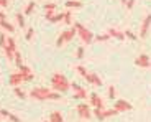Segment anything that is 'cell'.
<instances>
[{
    "label": "cell",
    "mask_w": 151,
    "mask_h": 122,
    "mask_svg": "<svg viewBox=\"0 0 151 122\" xmlns=\"http://www.w3.org/2000/svg\"><path fill=\"white\" fill-rule=\"evenodd\" d=\"M30 96L36 101H56V99H61V92L58 91H51L48 88H35L33 91L30 92Z\"/></svg>",
    "instance_id": "cell-1"
},
{
    "label": "cell",
    "mask_w": 151,
    "mask_h": 122,
    "mask_svg": "<svg viewBox=\"0 0 151 122\" xmlns=\"http://www.w3.org/2000/svg\"><path fill=\"white\" fill-rule=\"evenodd\" d=\"M51 86H53L54 91L58 92H66L71 89V83L68 81V78L61 73H54L53 78H51Z\"/></svg>",
    "instance_id": "cell-2"
},
{
    "label": "cell",
    "mask_w": 151,
    "mask_h": 122,
    "mask_svg": "<svg viewBox=\"0 0 151 122\" xmlns=\"http://www.w3.org/2000/svg\"><path fill=\"white\" fill-rule=\"evenodd\" d=\"M76 35H77V30H76L74 25H71V28L64 30L63 33L59 35V38L56 40V46H58V48H61V46L64 45V43H71L72 38H74Z\"/></svg>",
    "instance_id": "cell-3"
},
{
    "label": "cell",
    "mask_w": 151,
    "mask_h": 122,
    "mask_svg": "<svg viewBox=\"0 0 151 122\" xmlns=\"http://www.w3.org/2000/svg\"><path fill=\"white\" fill-rule=\"evenodd\" d=\"M76 30H77V35L81 36V40H82V43H86V45H91L92 41H94V33H92L89 28H86L82 25V23H74Z\"/></svg>",
    "instance_id": "cell-4"
},
{
    "label": "cell",
    "mask_w": 151,
    "mask_h": 122,
    "mask_svg": "<svg viewBox=\"0 0 151 122\" xmlns=\"http://www.w3.org/2000/svg\"><path fill=\"white\" fill-rule=\"evenodd\" d=\"M77 114H79V117H81V119H91V117H92V111H91V107L87 106L86 102L77 104Z\"/></svg>",
    "instance_id": "cell-5"
},
{
    "label": "cell",
    "mask_w": 151,
    "mask_h": 122,
    "mask_svg": "<svg viewBox=\"0 0 151 122\" xmlns=\"http://www.w3.org/2000/svg\"><path fill=\"white\" fill-rule=\"evenodd\" d=\"M71 88H72V91H74V99H87V91H86V88L79 86L77 83H72Z\"/></svg>",
    "instance_id": "cell-6"
},
{
    "label": "cell",
    "mask_w": 151,
    "mask_h": 122,
    "mask_svg": "<svg viewBox=\"0 0 151 122\" xmlns=\"http://www.w3.org/2000/svg\"><path fill=\"white\" fill-rule=\"evenodd\" d=\"M150 27H151V15H146L140 28V38H146L148 33H150Z\"/></svg>",
    "instance_id": "cell-7"
},
{
    "label": "cell",
    "mask_w": 151,
    "mask_h": 122,
    "mask_svg": "<svg viewBox=\"0 0 151 122\" xmlns=\"http://www.w3.org/2000/svg\"><path fill=\"white\" fill-rule=\"evenodd\" d=\"M113 107H115L118 112H128V111H132V104H130L128 101H125V99H117V101H115V104H113Z\"/></svg>",
    "instance_id": "cell-8"
},
{
    "label": "cell",
    "mask_w": 151,
    "mask_h": 122,
    "mask_svg": "<svg viewBox=\"0 0 151 122\" xmlns=\"http://www.w3.org/2000/svg\"><path fill=\"white\" fill-rule=\"evenodd\" d=\"M23 74L22 73H12L10 74V78H8V83H10V86H13V88H17V86H20V84L23 83Z\"/></svg>",
    "instance_id": "cell-9"
},
{
    "label": "cell",
    "mask_w": 151,
    "mask_h": 122,
    "mask_svg": "<svg viewBox=\"0 0 151 122\" xmlns=\"http://www.w3.org/2000/svg\"><path fill=\"white\" fill-rule=\"evenodd\" d=\"M135 65L140 66V68H150V66H151V60H150L148 54H140V56H136Z\"/></svg>",
    "instance_id": "cell-10"
},
{
    "label": "cell",
    "mask_w": 151,
    "mask_h": 122,
    "mask_svg": "<svg viewBox=\"0 0 151 122\" xmlns=\"http://www.w3.org/2000/svg\"><path fill=\"white\" fill-rule=\"evenodd\" d=\"M18 71L23 74V79H25V81H31V79L35 78L33 71H31L28 66H25V65H20V66H18Z\"/></svg>",
    "instance_id": "cell-11"
},
{
    "label": "cell",
    "mask_w": 151,
    "mask_h": 122,
    "mask_svg": "<svg viewBox=\"0 0 151 122\" xmlns=\"http://www.w3.org/2000/svg\"><path fill=\"white\" fill-rule=\"evenodd\" d=\"M86 81H87L89 84H94V86H99V88L102 86V79L99 78V74H97V73H89V74L86 76Z\"/></svg>",
    "instance_id": "cell-12"
},
{
    "label": "cell",
    "mask_w": 151,
    "mask_h": 122,
    "mask_svg": "<svg viewBox=\"0 0 151 122\" xmlns=\"http://www.w3.org/2000/svg\"><path fill=\"white\" fill-rule=\"evenodd\" d=\"M107 33H109V36L110 38H115V40H125V31H118V30H115V28H110L109 31H107Z\"/></svg>",
    "instance_id": "cell-13"
},
{
    "label": "cell",
    "mask_w": 151,
    "mask_h": 122,
    "mask_svg": "<svg viewBox=\"0 0 151 122\" xmlns=\"http://www.w3.org/2000/svg\"><path fill=\"white\" fill-rule=\"evenodd\" d=\"M89 101H91V104H92L94 107H104V101L100 99V97H99V96L95 94V92L89 96Z\"/></svg>",
    "instance_id": "cell-14"
},
{
    "label": "cell",
    "mask_w": 151,
    "mask_h": 122,
    "mask_svg": "<svg viewBox=\"0 0 151 122\" xmlns=\"http://www.w3.org/2000/svg\"><path fill=\"white\" fill-rule=\"evenodd\" d=\"M92 115L99 119V121H105V109L104 107H94V111H92Z\"/></svg>",
    "instance_id": "cell-15"
},
{
    "label": "cell",
    "mask_w": 151,
    "mask_h": 122,
    "mask_svg": "<svg viewBox=\"0 0 151 122\" xmlns=\"http://www.w3.org/2000/svg\"><path fill=\"white\" fill-rule=\"evenodd\" d=\"M49 122H64V117H63V114L59 111H54L49 115Z\"/></svg>",
    "instance_id": "cell-16"
},
{
    "label": "cell",
    "mask_w": 151,
    "mask_h": 122,
    "mask_svg": "<svg viewBox=\"0 0 151 122\" xmlns=\"http://www.w3.org/2000/svg\"><path fill=\"white\" fill-rule=\"evenodd\" d=\"M66 7L71 10V8H82L84 5H82L81 0H68V2H66Z\"/></svg>",
    "instance_id": "cell-17"
},
{
    "label": "cell",
    "mask_w": 151,
    "mask_h": 122,
    "mask_svg": "<svg viewBox=\"0 0 151 122\" xmlns=\"http://www.w3.org/2000/svg\"><path fill=\"white\" fill-rule=\"evenodd\" d=\"M2 28H5L8 33H13V31H15V27H13L12 23H8L7 20H4V22H2Z\"/></svg>",
    "instance_id": "cell-18"
},
{
    "label": "cell",
    "mask_w": 151,
    "mask_h": 122,
    "mask_svg": "<svg viewBox=\"0 0 151 122\" xmlns=\"http://www.w3.org/2000/svg\"><path fill=\"white\" fill-rule=\"evenodd\" d=\"M63 18H64V13H54V15L49 18V22H51V23H58V22H63Z\"/></svg>",
    "instance_id": "cell-19"
},
{
    "label": "cell",
    "mask_w": 151,
    "mask_h": 122,
    "mask_svg": "<svg viewBox=\"0 0 151 122\" xmlns=\"http://www.w3.org/2000/svg\"><path fill=\"white\" fill-rule=\"evenodd\" d=\"M15 20H17V23H18L20 28L25 27V17H23L22 13H17V15H15Z\"/></svg>",
    "instance_id": "cell-20"
},
{
    "label": "cell",
    "mask_w": 151,
    "mask_h": 122,
    "mask_svg": "<svg viewBox=\"0 0 151 122\" xmlns=\"http://www.w3.org/2000/svg\"><path fill=\"white\" fill-rule=\"evenodd\" d=\"M63 22H64L66 25H72V13L71 12H64V18H63Z\"/></svg>",
    "instance_id": "cell-21"
},
{
    "label": "cell",
    "mask_w": 151,
    "mask_h": 122,
    "mask_svg": "<svg viewBox=\"0 0 151 122\" xmlns=\"http://www.w3.org/2000/svg\"><path fill=\"white\" fill-rule=\"evenodd\" d=\"M13 91H15V96H17V97H20V99H25V97H27L25 91H23V89H20L18 86H17V88H13Z\"/></svg>",
    "instance_id": "cell-22"
},
{
    "label": "cell",
    "mask_w": 151,
    "mask_h": 122,
    "mask_svg": "<svg viewBox=\"0 0 151 122\" xmlns=\"http://www.w3.org/2000/svg\"><path fill=\"white\" fill-rule=\"evenodd\" d=\"M35 7H36V4H35V2H30V4L27 5V8H25V15H31Z\"/></svg>",
    "instance_id": "cell-23"
},
{
    "label": "cell",
    "mask_w": 151,
    "mask_h": 122,
    "mask_svg": "<svg viewBox=\"0 0 151 122\" xmlns=\"http://www.w3.org/2000/svg\"><path fill=\"white\" fill-rule=\"evenodd\" d=\"M76 71L79 73V74H81V76H82V78H84V79H86V76H87V74H89V71H87V69L84 68L82 65H79V66H77V68H76Z\"/></svg>",
    "instance_id": "cell-24"
},
{
    "label": "cell",
    "mask_w": 151,
    "mask_h": 122,
    "mask_svg": "<svg viewBox=\"0 0 151 122\" xmlns=\"http://www.w3.org/2000/svg\"><path fill=\"white\" fill-rule=\"evenodd\" d=\"M7 46L10 48V50L17 51V43H15V40L12 38V36H8V38H7Z\"/></svg>",
    "instance_id": "cell-25"
},
{
    "label": "cell",
    "mask_w": 151,
    "mask_h": 122,
    "mask_svg": "<svg viewBox=\"0 0 151 122\" xmlns=\"http://www.w3.org/2000/svg\"><path fill=\"white\" fill-rule=\"evenodd\" d=\"M110 38V36H109V33H107V35H97V36H94V40H95V41H107V40H109Z\"/></svg>",
    "instance_id": "cell-26"
},
{
    "label": "cell",
    "mask_w": 151,
    "mask_h": 122,
    "mask_svg": "<svg viewBox=\"0 0 151 122\" xmlns=\"http://www.w3.org/2000/svg\"><path fill=\"white\" fill-rule=\"evenodd\" d=\"M125 38H128V40H133V41H135V40L138 38V36H136V35L133 33L132 30H127V31H125Z\"/></svg>",
    "instance_id": "cell-27"
},
{
    "label": "cell",
    "mask_w": 151,
    "mask_h": 122,
    "mask_svg": "<svg viewBox=\"0 0 151 122\" xmlns=\"http://www.w3.org/2000/svg\"><path fill=\"white\" fill-rule=\"evenodd\" d=\"M13 61L17 63V66L22 65V54H20V51H18V50L15 51V58H13Z\"/></svg>",
    "instance_id": "cell-28"
},
{
    "label": "cell",
    "mask_w": 151,
    "mask_h": 122,
    "mask_svg": "<svg viewBox=\"0 0 151 122\" xmlns=\"http://www.w3.org/2000/svg\"><path fill=\"white\" fill-rule=\"evenodd\" d=\"M118 111L115 109V107H112V109H107L105 111V117H110V115H117Z\"/></svg>",
    "instance_id": "cell-29"
},
{
    "label": "cell",
    "mask_w": 151,
    "mask_h": 122,
    "mask_svg": "<svg viewBox=\"0 0 151 122\" xmlns=\"http://www.w3.org/2000/svg\"><path fill=\"white\" fill-rule=\"evenodd\" d=\"M0 46H2V48H5V46H7V36H5V33L0 35Z\"/></svg>",
    "instance_id": "cell-30"
},
{
    "label": "cell",
    "mask_w": 151,
    "mask_h": 122,
    "mask_svg": "<svg viewBox=\"0 0 151 122\" xmlns=\"http://www.w3.org/2000/svg\"><path fill=\"white\" fill-rule=\"evenodd\" d=\"M33 35H35V30L33 28H28V31H27V35H25V38L28 40V41H30L31 38H33Z\"/></svg>",
    "instance_id": "cell-31"
},
{
    "label": "cell",
    "mask_w": 151,
    "mask_h": 122,
    "mask_svg": "<svg viewBox=\"0 0 151 122\" xmlns=\"http://www.w3.org/2000/svg\"><path fill=\"white\" fill-rule=\"evenodd\" d=\"M76 54H77V60H82V58H84V46H79Z\"/></svg>",
    "instance_id": "cell-32"
},
{
    "label": "cell",
    "mask_w": 151,
    "mask_h": 122,
    "mask_svg": "<svg viewBox=\"0 0 151 122\" xmlns=\"http://www.w3.org/2000/svg\"><path fill=\"white\" fill-rule=\"evenodd\" d=\"M56 13V10H45V17H46V20H49L51 17Z\"/></svg>",
    "instance_id": "cell-33"
},
{
    "label": "cell",
    "mask_w": 151,
    "mask_h": 122,
    "mask_svg": "<svg viewBox=\"0 0 151 122\" xmlns=\"http://www.w3.org/2000/svg\"><path fill=\"white\" fill-rule=\"evenodd\" d=\"M8 119H10L12 122H20V117H17L15 114H12V112H8V115H7Z\"/></svg>",
    "instance_id": "cell-34"
},
{
    "label": "cell",
    "mask_w": 151,
    "mask_h": 122,
    "mask_svg": "<svg viewBox=\"0 0 151 122\" xmlns=\"http://www.w3.org/2000/svg\"><path fill=\"white\" fill-rule=\"evenodd\" d=\"M109 97L110 99H115V88H113V86L109 88Z\"/></svg>",
    "instance_id": "cell-35"
},
{
    "label": "cell",
    "mask_w": 151,
    "mask_h": 122,
    "mask_svg": "<svg viewBox=\"0 0 151 122\" xmlns=\"http://www.w3.org/2000/svg\"><path fill=\"white\" fill-rule=\"evenodd\" d=\"M125 5H127L128 10H132V8L135 7V0H127V4H125Z\"/></svg>",
    "instance_id": "cell-36"
},
{
    "label": "cell",
    "mask_w": 151,
    "mask_h": 122,
    "mask_svg": "<svg viewBox=\"0 0 151 122\" xmlns=\"http://www.w3.org/2000/svg\"><path fill=\"white\" fill-rule=\"evenodd\" d=\"M45 10H56V4H46Z\"/></svg>",
    "instance_id": "cell-37"
},
{
    "label": "cell",
    "mask_w": 151,
    "mask_h": 122,
    "mask_svg": "<svg viewBox=\"0 0 151 122\" xmlns=\"http://www.w3.org/2000/svg\"><path fill=\"white\" fill-rule=\"evenodd\" d=\"M8 7V0H0V8H7Z\"/></svg>",
    "instance_id": "cell-38"
},
{
    "label": "cell",
    "mask_w": 151,
    "mask_h": 122,
    "mask_svg": "<svg viewBox=\"0 0 151 122\" xmlns=\"http://www.w3.org/2000/svg\"><path fill=\"white\" fill-rule=\"evenodd\" d=\"M0 20H5V13L2 10H0Z\"/></svg>",
    "instance_id": "cell-39"
},
{
    "label": "cell",
    "mask_w": 151,
    "mask_h": 122,
    "mask_svg": "<svg viewBox=\"0 0 151 122\" xmlns=\"http://www.w3.org/2000/svg\"><path fill=\"white\" fill-rule=\"evenodd\" d=\"M120 2H122V4H127V0H120Z\"/></svg>",
    "instance_id": "cell-40"
},
{
    "label": "cell",
    "mask_w": 151,
    "mask_h": 122,
    "mask_svg": "<svg viewBox=\"0 0 151 122\" xmlns=\"http://www.w3.org/2000/svg\"><path fill=\"white\" fill-rule=\"evenodd\" d=\"M45 122H49V121H45Z\"/></svg>",
    "instance_id": "cell-41"
}]
</instances>
